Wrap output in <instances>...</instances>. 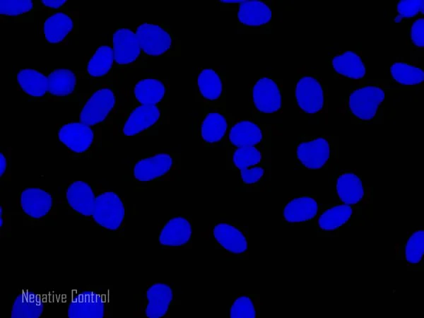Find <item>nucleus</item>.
Returning <instances> with one entry per match:
<instances>
[{
  "label": "nucleus",
  "mask_w": 424,
  "mask_h": 318,
  "mask_svg": "<svg viewBox=\"0 0 424 318\" xmlns=\"http://www.w3.org/2000/svg\"><path fill=\"white\" fill-rule=\"evenodd\" d=\"M124 205L117 194L108 190L95 194L92 218L98 225L108 230H119L124 225Z\"/></svg>",
  "instance_id": "nucleus-17"
},
{
  "label": "nucleus",
  "mask_w": 424,
  "mask_h": 318,
  "mask_svg": "<svg viewBox=\"0 0 424 318\" xmlns=\"http://www.w3.org/2000/svg\"><path fill=\"white\" fill-rule=\"evenodd\" d=\"M224 146H261L271 148V127L259 119L234 118L231 122Z\"/></svg>",
  "instance_id": "nucleus-8"
},
{
  "label": "nucleus",
  "mask_w": 424,
  "mask_h": 318,
  "mask_svg": "<svg viewBox=\"0 0 424 318\" xmlns=\"http://www.w3.org/2000/svg\"><path fill=\"white\" fill-rule=\"evenodd\" d=\"M118 106V95L113 79L91 81L90 90L80 101L78 121L101 134L110 125Z\"/></svg>",
  "instance_id": "nucleus-1"
},
{
  "label": "nucleus",
  "mask_w": 424,
  "mask_h": 318,
  "mask_svg": "<svg viewBox=\"0 0 424 318\" xmlns=\"http://www.w3.org/2000/svg\"><path fill=\"white\" fill-rule=\"evenodd\" d=\"M101 136L95 129L80 121L65 123L57 130L60 142L77 157L91 154L100 141Z\"/></svg>",
  "instance_id": "nucleus-13"
},
{
  "label": "nucleus",
  "mask_w": 424,
  "mask_h": 318,
  "mask_svg": "<svg viewBox=\"0 0 424 318\" xmlns=\"http://www.w3.org/2000/svg\"><path fill=\"white\" fill-rule=\"evenodd\" d=\"M53 196L40 188H28L20 192L19 204L29 218L42 219L50 215L54 208Z\"/></svg>",
  "instance_id": "nucleus-26"
},
{
  "label": "nucleus",
  "mask_w": 424,
  "mask_h": 318,
  "mask_svg": "<svg viewBox=\"0 0 424 318\" xmlns=\"http://www.w3.org/2000/svg\"><path fill=\"white\" fill-rule=\"evenodd\" d=\"M331 66L338 74L350 78L360 79L365 75L361 58L355 52L347 51L334 56Z\"/></svg>",
  "instance_id": "nucleus-32"
},
{
  "label": "nucleus",
  "mask_w": 424,
  "mask_h": 318,
  "mask_svg": "<svg viewBox=\"0 0 424 318\" xmlns=\"http://www.w3.org/2000/svg\"><path fill=\"white\" fill-rule=\"evenodd\" d=\"M397 259L405 263L408 271H423L424 232L423 228L411 232L395 247Z\"/></svg>",
  "instance_id": "nucleus-22"
},
{
  "label": "nucleus",
  "mask_w": 424,
  "mask_h": 318,
  "mask_svg": "<svg viewBox=\"0 0 424 318\" xmlns=\"http://www.w3.org/2000/svg\"><path fill=\"white\" fill-rule=\"evenodd\" d=\"M400 88L379 83L360 85L350 91L344 101L343 111L353 123L367 124L382 117L383 103L391 92Z\"/></svg>",
  "instance_id": "nucleus-2"
},
{
  "label": "nucleus",
  "mask_w": 424,
  "mask_h": 318,
  "mask_svg": "<svg viewBox=\"0 0 424 318\" xmlns=\"http://www.w3.org/2000/svg\"><path fill=\"white\" fill-rule=\"evenodd\" d=\"M269 165H257L239 171V176L244 186L248 187L257 186L265 177Z\"/></svg>",
  "instance_id": "nucleus-38"
},
{
  "label": "nucleus",
  "mask_w": 424,
  "mask_h": 318,
  "mask_svg": "<svg viewBox=\"0 0 424 318\" xmlns=\"http://www.w3.org/2000/svg\"><path fill=\"white\" fill-rule=\"evenodd\" d=\"M273 6L269 1H240L237 28L239 34H267L272 28Z\"/></svg>",
  "instance_id": "nucleus-10"
},
{
  "label": "nucleus",
  "mask_w": 424,
  "mask_h": 318,
  "mask_svg": "<svg viewBox=\"0 0 424 318\" xmlns=\"http://www.w3.org/2000/svg\"><path fill=\"white\" fill-rule=\"evenodd\" d=\"M43 11L40 1H1L0 19L1 23H33L35 12Z\"/></svg>",
  "instance_id": "nucleus-30"
},
{
  "label": "nucleus",
  "mask_w": 424,
  "mask_h": 318,
  "mask_svg": "<svg viewBox=\"0 0 424 318\" xmlns=\"http://www.w3.org/2000/svg\"><path fill=\"white\" fill-rule=\"evenodd\" d=\"M134 31L144 54L150 59L181 56L179 38L164 23H141L134 27Z\"/></svg>",
  "instance_id": "nucleus-4"
},
{
  "label": "nucleus",
  "mask_w": 424,
  "mask_h": 318,
  "mask_svg": "<svg viewBox=\"0 0 424 318\" xmlns=\"http://www.w3.org/2000/svg\"><path fill=\"white\" fill-rule=\"evenodd\" d=\"M298 165L307 170L324 168L338 158V138L334 136H302L295 148Z\"/></svg>",
  "instance_id": "nucleus-3"
},
{
  "label": "nucleus",
  "mask_w": 424,
  "mask_h": 318,
  "mask_svg": "<svg viewBox=\"0 0 424 318\" xmlns=\"http://www.w3.org/2000/svg\"><path fill=\"white\" fill-rule=\"evenodd\" d=\"M170 123V107L135 105L125 112L120 132L128 136H156L161 126Z\"/></svg>",
  "instance_id": "nucleus-5"
},
{
  "label": "nucleus",
  "mask_w": 424,
  "mask_h": 318,
  "mask_svg": "<svg viewBox=\"0 0 424 318\" xmlns=\"http://www.w3.org/2000/svg\"><path fill=\"white\" fill-rule=\"evenodd\" d=\"M363 211L360 207L343 203L322 204L314 223L319 231L334 232L362 215Z\"/></svg>",
  "instance_id": "nucleus-21"
},
{
  "label": "nucleus",
  "mask_w": 424,
  "mask_h": 318,
  "mask_svg": "<svg viewBox=\"0 0 424 318\" xmlns=\"http://www.w3.org/2000/svg\"><path fill=\"white\" fill-rule=\"evenodd\" d=\"M295 98L298 107L305 113L317 114L326 105L324 86L312 74L300 76L295 84Z\"/></svg>",
  "instance_id": "nucleus-18"
},
{
  "label": "nucleus",
  "mask_w": 424,
  "mask_h": 318,
  "mask_svg": "<svg viewBox=\"0 0 424 318\" xmlns=\"http://www.w3.org/2000/svg\"><path fill=\"white\" fill-rule=\"evenodd\" d=\"M20 90L29 102H44L48 92V77L40 69L23 68L16 73Z\"/></svg>",
  "instance_id": "nucleus-24"
},
{
  "label": "nucleus",
  "mask_w": 424,
  "mask_h": 318,
  "mask_svg": "<svg viewBox=\"0 0 424 318\" xmlns=\"http://www.w3.org/2000/svg\"><path fill=\"white\" fill-rule=\"evenodd\" d=\"M43 312V306L25 296L19 295L13 304L11 317H39Z\"/></svg>",
  "instance_id": "nucleus-36"
},
{
  "label": "nucleus",
  "mask_w": 424,
  "mask_h": 318,
  "mask_svg": "<svg viewBox=\"0 0 424 318\" xmlns=\"http://www.w3.org/2000/svg\"><path fill=\"white\" fill-rule=\"evenodd\" d=\"M11 157V148L4 149L0 153V175L2 177L8 169Z\"/></svg>",
  "instance_id": "nucleus-41"
},
{
  "label": "nucleus",
  "mask_w": 424,
  "mask_h": 318,
  "mask_svg": "<svg viewBox=\"0 0 424 318\" xmlns=\"http://www.w3.org/2000/svg\"><path fill=\"white\" fill-rule=\"evenodd\" d=\"M78 8L64 9L48 14L42 23L45 40L52 44L64 45L79 32Z\"/></svg>",
  "instance_id": "nucleus-15"
},
{
  "label": "nucleus",
  "mask_w": 424,
  "mask_h": 318,
  "mask_svg": "<svg viewBox=\"0 0 424 318\" xmlns=\"http://www.w3.org/2000/svg\"><path fill=\"white\" fill-rule=\"evenodd\" d=\"M391 78L403 86L420 84L424 79L423 71L420 67L406 62H396L389 69Z\"/></svg>",
  "instance_id": "nucleus-35"
},
{
  "label": "nucleus",
  "mask_w": 424,
  "mask_h": 318,
  "mask_svg": "<svg viewBox=\"0 0 424 318\" xmlns=\"http://www.w3.org/2000/svg\"><path fill=\"white\" fill-rule=\"evenodd\" d=\"M173 300L172 288L165 283H154L146 292L144 314L147 317H164Z\"/></svg>",
  "instance_id": "nucleus-31"
},
{
  "label": "nucleus",
  "mask_w": 424,
  "mask_h": 318,
  "mask_svg": "<svg viewBox=\"0 0 424 318\" xmlns=\"http://www.w3.org/2000/svg\"><path fill=\"white\" fill-rule=\"evenodd\" d=\"M336 192L341 203L372 210V189L355 172H340L336 180Z\"/></svg>",
  "instance_id": "nucleus-16"
},
{
  "label": "nucleus",
  "mask_w": 424,
  "mask_h": 318,
  "mask_svg": "<svg viewBox=\"0 0 424 318\" xmlns=\"http://www.w3.org/2000/svg\"><path fill=\"white\" fill-rule=\"evenodd\" d=\"M112 50L115 69L129 70L148 67L147 57L134 31L127 28H118L112 35Z\"/></svg>",
  "instance_id": "nucleus-7"
},
{
  "label": "nucleus",
  "mask_w": 424,
  "mask_h": 318,
  "mask_svg": "<svg viewBox=\"0 0 424 318\" xmlns=\"http://www.w3.org/2000/svg\"><path fill=\"white\" fill-rule=\"evenodd\" d=\"M282 82L271 75L259 76L250 88L249 110L252 117L278 111L282 105Z\"/></svg>",
  "instance_id": "nucleus-9"
},
{
  "label": "nucleus",
  "mask_w": 424,
  "mask_h": 318,
  "mask_svg": "<svg viewBox=\"0 0 424 318\" xmlns=\"http://www.w3.org/2000/svg\"><path fill=\"white\" fill-rule=\"evenodd\" d=\"M192 225L191 220L184 216L168 219L163 225L158 240L165 247H182L191 240Z\"/></svg>",
  "instance_id": "nucleus-29"
},
{
  "label": "nucleus",
  "mask_w": 424,
  "mask_h": 318,
  "mask_svg": "<svg viewBox=\"0 0 424 318\" xmlns=\"http://www.w3.org/2000/svg\"><path fill=\"white\" fill-rule=\"evenodd\" d=\"M131 94L135 105L170 107V83L167 78H143L134 85Z\"/></svg>",
  "instance_id": "nucleus-19"
},
{
  "label": "nucleus",
  "mask_w": 424,
  "mask_h": 318,
  "mask_svg": "<svg viewBox=\"0 0 424 318\" xmlns=\"http://www.w3.org/2000/svg\"><path fill=\"white\" fill-rule=\"evenodd\" d=\"M271 148L242 146L226 148L228 167L239 172L261 164H270Z\"/></svg>",
  "instance_id": "nucleus-25"
},
{
  "label": "nucleus",
  "mask_w": 424,
  "mask_h": 318,
  "mask_svg": "<svg viewBox=\"0 0 424 318\" xmlns=\"http://www.w3.org/2000/svg\"><path fill=\"white\" fill-rule=\"evenodd\" d=\"M193 83L196 101L202 105H227L224 72L216 68H199L194 74Z\"/></svg>",
  "instance_id": "nucleus-12"
},
{
  "label": "nucleus",
  "mask_w": 424,
  "mask_h": 318,
  "mask_svg": "<svg viewBox=\"0 0 424 318\" xmlns=\"http://www.w3.org/2000/svg\"><path fill=\"white\" fill-rule=\"evenodd\" d=\"M180 153L163 152L137 160L133 166L134 179L141 182L167 180L180 168Z\"/></svg>",
  "instance_id": "nucleus-11"
},
{
  "label": "nucleus",
  "mask_w": 424,
  "mask_h": 318,
  "mask_svg": "<svg viewBox=\"0 0 424 318\" xmlns=\"http://www.w3.org/2000/svg\"><path fill=\"white\" fill-rule=\"evenodd\" d=\"M44 71L48 77V92L44 102H80L83 93H79L80 78L76 71L59 68Z\"/></svg>",
  "instance_id": "nucleus-14"
},
{
  "label": "nucleus",
  "mask_w": 424,
  "mask_h": 318,
  "mask_svg": "<svg viewBox=\"0 0 424 318\" xmlns=\"http://www.w3.org/2000/svg\"><path fill=\"white\" fill-rule=\"evenodd\" d=\"M65 203L73 212L85 218H92L95 193L91 186L83 181H73L64 191Z\"/></svg>",
  "instance_id": "nucleus-27"
},
{
  "label": "nucleus",
  "mask_w": 424,
  "mask_h": 318,
  "mask_svg": "<svg viewBox=\"0 0 424 318\" xmlns=\"http://www.w3.org/2000/svg\"><path fill=\"white\" fill-rule=\"evenodd\" d=\"M115 63L112 47L102 45L98 47L86 63L83 71H76L81 79L100 81L112 79Z\"/></svg>",
  "instance_id": "nucleus-23"
},
{
  "label": "nucleus",
  "mask_w": 424,
  "mask_h": 318,
  "mask_svg": "<svg viewBox=\"0 0 424 318\" xmlns=\"http://www.w3.org/2000/svg\"><path fill=\"white\" fill-rule=\"evenodd\" d=\"M43 11L48 14L69 8L66 1L64 0H40Z\"/></svg>",
  "instance_id": "nucleus-40"
},
{
  "label": "nucleus",
  "mask_w": 424,
  "mask_h": 318,
  "mask_svg": "<svg viewBox=\"0 0 424 318\" xmlns=\"http://www.w3.org/2000/svg\"><path fill=\"white\" fill-rule=\"evenodd\" d=\"M215 242L224 250L232 254H242L248 248V231L238 224L221 220L215 223L211 230Z\"/></svg>",
  "instance_id": "nucleus-20"
},
{
  "label": "nucleus",
  "mask_w": 424,
  "mask_h": 318,
  "mask_svg": "<svg viewBox=\"0 0 424 318\" xmlns=\"http://www.w3.org/2000/svg\"><path fill=\"white\" fill-rule=\"evenodd\" d=\"M424 1L423 0L400 1L396 6L395 22L421 17L423 14Z\"/></svg>",
  "instance_id": "nucleus-37"
},
{
  "label": "nucleus",
  "mask_w": 424,
  "mask_h": 318,
  "mask_svg": "<svg viewBox=\"0 0 424 318\" xmlns=\"http://www.w3.org/2000/svg\"><path fill=\"white\" fill-rule=\"evenodd\" d=\"M260 314V298L257 294H241L236 296L228 311L230 317H258Z\"/></svg>",
  "instance_id": "nucleus-33"
},
{
  "label": "nucleus",
  "mask_w": 424,
  "mask_h": 318,
  "mask_svg": "<svg viewBox=\"0 0 424 318\" xmlns=\"http://www.w3.org/2000/svg\"><path fill=\"white\" fill-rule=\"evenodd\" d=\"M105 312V303L102 299L96 297L78 300L72 302L68 308L69 317H103Z\"/></svg>",
  "instance_id": "nucleus-34"
},
{
  "label": "nucleus",
  "mask_w": 424,
  "mask_h": 318,
  "mask_svg": "<svg viewBox=\"0 0 424 318\" xmlns=\"http://www.w3.org/2000/svg\"><path fill=\"white\" fill-rule=\"evenodd\" d=\"M410 41L413 51H423L424 45V20L423 17L418 18L413 23L410 31Z\"/></svg>",
  "instance_id": "nucleus-39"
},
{
  "label": "nucleus",
  "mask_w": 424,
  "mask_h": 318,
  "mask_svg": "<svg viewBox=\"0 0 424 318\" xmlns=\"http://www.w3.org/2000/svg\"><path fill=\"white\" fill-rule=\"evenodd\" d=\"M203 112L196 125V137L206 148L224 146L230 124L235 117L227 105H202Z\"/></svg>",
  "instance_id": "nucleus-6"
},
{
  "label": "nucleus",
  "mask_w": 424,
  "mask_h": 318,
  "mask_svg": "<svg viewBox=\"0 0 424 318\" xmlns=\"http://www.w3.org/2000/svg\"><path fill=\"white\" fill-rule=\"evenodd\" d=\"M321 204L312 195H299L290 199L283 207V218L288 223H307L315 221Z\"/></svg>",
  "instance_id": "nucleus-28"
}]
</instances>
